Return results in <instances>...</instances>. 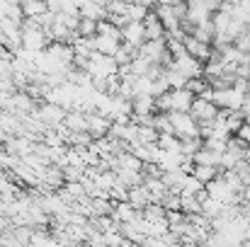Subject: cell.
Here are the masks:
<instances>
[{"label": "cell", "mask_w": 250, "mask_h": 247, "mask_svg": "<svg viewBox=\"0 0 250 247\" xmlns=\"http://www.w3.org/2000/svg\"><path fill=\"white\" fill-rule=\"evenodd\" d=\"M51 46L46 32L34 22V19H24L22 22V49L29 54H42Z\"/></svg>", "instance_id": "1"}, {"label": "cell", "mask_w": 250, "mask_h": 247, "mask_svg": "<svg viewBox=\"0 0 250 247\" xmlns=\"http://www.w3.org/2000/svg\"><path fill=\"white\" fill-rule=\"evenodd\" d=\"M167 116H170L172 131H175V136H177L180 141H185V138H199V136H202V133H199V124H197V119H194L192 114L170 112Z\"/></svg>", "instance_id": "2"}, {"label": "cell", "mask_w": 250, "mask_h": 247, "mask_svg": "<svg viewBox=\"0 0 250 247\" xmlns=\"http://www.w3.org/2000/svg\"><path fill=\"white\" fill-rule=\"evenodd\" d=\"M66 114H68V112H66L63 107L51 104V102H42V104H39V109H37L32 116H34V119H39L46 129H51V131H54V129H59V126L63 124Z\"/></svg>", "instance_id": "3"}, {"label": "cell", "mask_w": 250, "mask_h": 247, "mask_svg": "<svg viewBox=\"0 0 250 247\" xmlns=\"http://www.w3.org/2000/svg\"><path fill=\"white\" fill-rule=\"evenodd\" d=\"M243 95H238L233 87H224V90H214L211 102L221 109V112H241L243 107Z\"/></svg>", "instance_id": "4"}, {"label": "cell", "mask_w": 250, "mask_h": 247, "mask_svg": "<svg viewBox=\"0 0 250 247\" xmlns=\"http://www.w3.org/2000/svg\"><path fill=\"white\" fill-rule=\"evenodd\" d=\"M211 17H214V12H211V7H209L207 0H192V2H187L185 22H189L192 27H202V24L211 22Z\"/></svg>", "instance_id": "5"}, {"label": "cell", "mask_w": 250, "mask_h": 247, "mask_svg": "<svg viewBox=\"0 0 250 247\" xmlns=\"http://www.w3.org/2000/svg\"><path fill=\"white\" fill-rule=\"evenodd\" d=\"M172 71H177L180 76H185L187 80H194V78H204V63L194 61L192 56H180V58H172V63L167 66Z\"/></svg>", "instance_id": "6"}, {"label": "cell", "mask_w": 250, "mask_h": 247, "mask_svg": "<svg viewBox=\"0 0 250 247\" xmlns=\"http://www.w3.org/2000/svg\"><path fill=\"white\" fill-rule=\"evenodd\" d=\"M112 126H114V121H112L107 114H102V112L87 114V133H90L95 141H97V138H107L109 131H112Z\"/></svg>", "instance_id": "7"}, {"label": "cell", "mask_w": 250, "mask_h": 247, "mask_svg": "<svg viewBox=\"0 0 250 247\" xmlns=\"http://www.w3.org/2000/svg\"><path fill=\"white\" fill-rule=\"evenodd\" d=\"M189 114L197 119V124H209V121H216V119H219L221 109H219L214 102L197 97V99H194V104H192V112H189Z\"/></svg>", "instance_id": "8"}, {"label": "cell", "mask_w": 250, "mask_h": 247, "mask_svg": "<svg viewBox=\"0 0 250 247\" xmlns=\"http://www.w3.org/2000/svg\"><path fill=\"white\" fill-rule=\"evenodd\" d=\"M185 51H187V56H192L194 61H199V63H209L211 58H214V46L211 44H202L199 39H194V37H185Z\"/></svg>", "instance_id": "9"}, {"label": "cell", "mask_w": 250, "mask_h": 247, "mask_svg": "<svg viewBox=\"0 0 250 247\" xmlns=\"http://www.w3.org/2000/svg\"><path fill=\"white\" fill-rule=\"evenodd\" d=\"M167 99H170V112H177V114H189L192 112V104H194V95L189 90H170L167 92Z\"/></svg>", "instance_id": "10"}, {"label": "cell", "mask_w": 250, "mask_h": 247, "mask_svg": "<svg viewBox=\"0 0 250 247\" xmlns=\"http://www.w3.org/2000/svg\"><path fill=\"white\" fill-rule=\"evenodd\" d=\"M122 44L131 46V49H141L146 44V32H144V22H129L122 29Z\"/></svg>", "instance_id": "11"}, {"label": "cell", "mask_w": 250, "mask_h": 247, "mask_svg": "<svg viewBox=\"0 0 250 247\" xmlns=\"http://www.w3.org/2000/svg\"><path fill=\"white\" fill-rule=\"evenodd\" d=\"M131 116H139V119H146V116H156L158 114V107H156V97L151 95H139L131 99Z\"/></svg>", "instance_id": "12"}, {"label": "cell", "mask_w": 250, "mask_h": 247, "mask_svg": "<svg viewBox=\"0 0 250 247\" xmlns=\"http://www.w3.org/2000/svg\"><path fill=\"white\" fill-rule=\"evenodd\" d=\"M144 32H146V41H166V27L161 24V19L153 10L144 19Z\"/></svg>", "instance_id": "13"}, {"label": "cell", "mask_w": 250, "mask_h": 247, "mask_svg": "<svg viewBox=\"0 0 250 247\" xmlns=\"http://www.w3.org/2000/svg\"><path fill=\"white\" fill-rule=\"evenodd\" d=\"M129 206L134 209V211H144V209H148L151 204H153V196H151V191L146 189V187H136V189H129Z\"/></svg>", "instance_id": "14"}, {"label": "cell", "mask_w": 250, "mask_h": 247, "mask_svg": "<svg viewBox=\"0 0 250 247\" xmlns=\"http://www.w3.org/2000/svg\"><path fill=\"white\" fill-rule=\"evenodd\" d=\"M63 129L68 133H87V114L83 112H68L63 119Z\"/></svg>", "instance_id": "15"}, {"label": "cell", "mask_w": 250, "mask_h": 247, "mask_svg": "<svg viewBox=\"0 0 250 247\" xmlns=\"http://www.w3.org/2000/svg\"><path fill=\"white\" fill-rule=\"evenodd\" d=\"M92 44H95V51H97V54L109 56V58H114V54H117V51H119V46H122V41L109 39V37H95V39H92Z\"/></svg>", "instance_id": "16"}, {"label": "cell", "mask_w": 250, "mask_h": 247, "mask_svg": "<svg viewBox=\"0 0 250 247\" xmlns=\"http://www.w3.org/2000/svg\"><path fill=\"white\" fill-rule=\"evenodd\" d=\"M20 7H22L24 19H37V17H42L44 12H49L46 2H42V0H22Z\"/></svg>", "instance_id": "17"}, {"label": "cell", "mask_w": 250, "mask_h": 247, "mask_svg": "<svg viewBox=\"0 0 250 247\" xmlns=\"http://www.w3.org/2000/svg\"><path fill=\"white\" fill-rule=\"evenodd\" d=\"M192 177L207 187V184H211L214 179H219V177H221V170H219V167H207V165H194Z\"/></svg>", "instance_id": "18"}, {"label": "cell", "mask_w": 250, "mask_h": 247, "mask_svg": "<svg viewBox=\"0 0 250 247\" xmlns=\"http://www.w3.org/2000/svg\"><path fill=\"white\" fill-rule=\"evenodd\" d=\"M202 148H204V138L202 136L199 138H185V141H180V155L187 158V160H192Z\"/></svg>", "instance_id": "19"}, {"label": "cell", "mask_w": 250, "mask_h": 247, "mask_svg": "<svg viewBox=\"0 0 250 247\" xmlns=\"http://www.w3.org/2000/svg\"><path fill=\"white\" fill-rule=\"evenodd\" d=\"M166 209L161 206V204H151L148 209H144L141 211V216H144V221L146 223H151V226H158V223H167L166 221Z\"/></svg>", "instance_id": "20"}, {"label": "cell", "mask_w": 250, "mask_h": 247, "mask_svg": "<svg viewBox=\"0 0 250 247\" xmlns=\"http://www.w3.org/2000/svg\"><path fill=\"white\" fill-rule=\"evenodd\" d=\"M224 204L221 201H216V199H211V196H207L204 201H202V216L204 218H209V221H214V218H219L221 213H224Z\"/></svg>", "instance_id": "21"}, {"label": "cell", "mask_w": 250, "mask_h": 247, "mask_svg": "<svg viewBox=\"0 0 250 247\" xmlns=\"http://www.w3.org/2000/svg\"><path fill=\"white\" fill-rule=\"evenodd\" d=\"M192 160H194V165H207V167H219L221 170V155H216V153H211L207 148H202Z\"/></svg>", "instance_id": "22"}, {"label": "cell", "mask_w": 250, "mask_h": 247, "mask_svg": "<svg viewBox=\"0 0 250 247\" xmlns=\"http://www.w3.org/2000/svg\"><path fill=\"white\" fill-rule=\"evenodd\" d=\"M97 37H109V39H117V41H122V29H119L114 22H109V19H102V22H97Z\"/></svg>", "instance_id": "23"}, {"label": "cell", "mask_w": 250, "mask_h": 247, "mask_svg": "<svg viewBox=\"0 0 250 247\" xmlns=\"http://www.w3.org/2000/svg\"><path fill=\"white\" fill-rule=\"evenodd\" d=\"M158 148L167 155H180V138L177 136H161L158 138Z\"/></svg>", "instance_id": "24"}, {"label": "cell", "mask_w": 250, "mask_h": 247, "mask_svg": "<svg viewBox=\"0 0 250 247\" xmlns=\"http://www.w3.org/2000/svg\"><path fill=\"white\" fill-rule=\"evenodd\" d=\"M153 129H156L161 136H175V131H172V124H170V116H167V114H156V116H153Z\"/></svg>", "instance_id": "25"}, {"label": "cell", "mask_w": 250, "mask_h": 247, "mask_svg": "<svg viewBox=\"0 0 250 247\" xmlns=\"http://www.w3.org/2000/svg\"><path fill=\"white\" fill-rule=\"evenodd\" d=\"M166 80H167V87H170V90H185L187 82H189L185 76H180V73L172 71V68H166Z\"/></svg>", "instance_id": "26"}, {"label": "cell", "mask_w": 250, "mask_h": 247, "mask_svg": "<svg viewBox=\"0 0 250 247\" xmlns=\"http://www.w3.org/2000/svg\"><path fill=\"white\" fill-rule=\"evenodd\" d=\"M78 37H83V39H95V37H97V22H95V19H85V17H81Z\"/></svg>", "instance_id": "27"}, {"label": "cell", "mask_w": 250, "mask_h": 247, "mask_svg": "<svg viewBox=\"0 0 250 247\" xmlns=\"http://www.w3.org/2000/svg\"><path fill=\"white\" fill-rule=\"evenodd\" d=\"M204 148L216 153V155H224L226 148H229V141H221V138H204Z\"/></svg>", "instance_id": "28"}, {"label": "cell", "mask_w": 250, "mask_h": 247, "mask_svg": "<svg viewBox=\"0 0 250 247\" xmlns=\"http://www.w3.org/2000/svg\"><path fill=\"white\" fill-rule=\"evenodd\" d=\"M185 90H189L194 97H202V95L209 90V82L204 80V78H194V80L187 82V87H185Z\"/></svg>", "instance_id": "29"}, {"label": "cell", "mask_w": 250, "mask_h": 247, "mask_svg": "<svg viewBox=\"0 0 250 247\" xmlns=\"http://www.w3.org/2000/svg\"><path fill=\"white\" fill-rule=\"evenodd\" d=\"M233 46H236L241 54H248V51H250V27L243 32V34H238V37H236Z\"/></svg>", "instance_id": "30"}, {"label": "cell", "mask_w": 250, "mask_h": 247, "mask_svg": "<svg viewBox=\"0 0 250 247\" xmlns=\"http://www.w3.org/2000/svg\"><path fill=\"white\" fill-rule=\"evenodd\" d=\"M236 138H238L241 143H246V146H248V148H250V124H248V121H246V124H243V126L238 129V133H236Z\"/></svg>", "instance_id": "31"}, {"label": "cell", "mask_w": 250, "mask_h": 247, "mask_svg": "<svg viewBox=\"0 0 250 247\" xmlns=\"http://www.w3.org/2000/svg\"><path fill=\"white\" fill-rule=\"evenodd\" d=\"M241 116H243V121H248L250 124V95L243 99V107H241Z\"/></svg>", "instance_id": "32"}, {"label": "cell", "mask_w": 250, "mask_h": 247, "mask_svg": "<svg viewBox=\"0 0 250 247\" xmlns=\"http://www.w3.org/2000/svg\"><path fill=\"white\" fill-rule=\"evenodd\" d=\"M0 49H7V34L2 32V27H0Z\"/></svg>", "instance_id": "33"}, {"label": "cell", "mask_w": 250, "mask_h": 247, "mask_svg": "<svg viewBox=\"0 0 250 247\" xmlns=\"http://www.w3.org/2000/svg\"><path fill=\"white\" fill-rule=\"evenodd\" d=\"M246 58H248V63H250V51H248V54H246Z\"/></svg>", "instance_id": "34"}]
</instances>
